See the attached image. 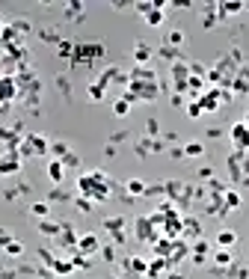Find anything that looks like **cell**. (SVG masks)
Returning a JSON list of instances; mask_svg holds the SVG:
<instances>
[{"mask_svg": "<svg viewBox=\"0 0 249 279\" xmlns=\"http://www.w3.org/2000/svg\"><path fill=\"white\" fill-rule=\"evenodd\" d=\"M134 9H137V12H143V15H149V12L155 9V3H152V0H140V3H134Z\"/></svg>", "mask_w": 249, "mask_h": 279, "instance_id": "e575fe53", "label": "cell"}, {"mask_svg": "<svg viewBox=\"0 0 249 279\" xmlns=\"http://www.w3.org/2000/svg\"><path fill=\"white\" fill-rule=\"evenodd\" d=\"M104 229H107V232H110V235H113V238H116L119 244L125 241V235H122V229H125V217H107V220H104Z\"/></svg>", "mask_w": 249, "mask_h": 279, "instance_id": "ba28073f", "label": "cell"}, {"mask_svg": "<svg viewBox=\"0 0 249 279\" xmlns=\"http://www.w3.org/2000/svg\"><path fill=\"white\" fill-rule=\"evenodd\" d=\"M77 252H83V255H95V252H101L98 238H95V235H80V238H77Z\"/></svg>", "mask_w": 249, "mask_h": 279, "instance_id": "52a82bcc", "label": "cell"}, {"mask_svg": "<svg viewBox=\"0 0 249 279\" xmlns=\"http://www.w3.org/2000/svg\"><path fill=\"white\" fill-rule=\"evenodd\" d=\"M77 193L80 196H86V199H92V202H104L107 196H110V184H107V175L104 172H83L80 178H77Z\"/></svg>", "mask_w": 249, "mask_h": 279, "instance_id": "6da1fadb", "label": "cell"}, {"mask_svg": "<svg viewBox=\"0 0 249 279\" xmlns=\"http://www.w3.org/2000/svg\"><path fill=\"white\" fill-rule=\"evenodd\" d=\"M202 113H205V110H202L199 101H190V104H187V116H190V119H199Z\"/></svg>", "mask_w": 249, "mask_h": 279, "instance_id": "836d02e7", "label": "cell"}, {"mask_svg": "<svg viewBox=\"0 0 249 279\" xmlns=\"http://www.w3.org/2000/svg\"><path fill=\"white\" fill-rule=\"evenodd\" d=\"M243 122H246V125H249V113H246V119H243Z\"/></svg>", "mask_w": 249, "mask_h": 279, "instance_id": "ee69618b", "label": "cell"}, {"mask_svg": "<svg viewBox=\"0 0 249 279\" xmlns=\"http://www.w3.org/2000/svg\"><path fill=\"white\" fill-rule=\"evenodd\" d=\"M6 110H9V104H6V101H0V116H6Z\"/></svg>", "mask_w": 249, "mask_h": 279, "instance_id": "ab89813d", "label": "cell"}, {"mask_svg": "<svg viewBox=\"0 0 249 279\" xmlns=\"http://www.w3.org/2000/svg\"><path fill=\"white\" fill-rule=\"evenodd\" d=\"M128 267H131L134 273H143V276H146V270H149V261H146V258H137V255H134V258H128Z\"/></svg>", "mask_w": 249, "mask_h": 279, "instance_id": "cb8c5ba5", "label": "cell"}, {"mask_svg": "<svg viewBox=\"0 0 249 279\" xmlns=\"http://www.w3.org/2000/svg\"><path fill=\"white\" fill-rule=\"evenodd\" d=\"M9 241H15V238L9 235V229H0V247L6 249V244H9Z\"/></svg>", "mask_w": 249, "mask_h": 279, "instance_id": "d590c367", "label": "cell"}, {"mask_svg": "<svg viewBox=\"0 0 249 279\" xmlns=\"http://www.w3.org/2000/svg\"><path fill=\"white\" fill-rule=\"evenodd\" d=\"M101 258H104V261H113V258H116V249H113V247H104V249H101Z\"/></svg>", "mask_w": 249, "mask_h": 279, "instance_id": "8d00e7d4", "label": "cell"}, {"mask_svg": "<svg viewBox=\"0 0 249 279\" xmlns=\"http://www.w3.org/2000/svg\"><path fill=\"white\" fill-rule=\"evenodd\" d=\"M21 252H24V244H21V241H9V244H6V255H12V258H18Z\"/></svg>", "mask_w": 249, "mask_h": 279, "instance_id": "4dcf8cb0", "label": "cell"}, {"mask_svg": "<svg viewBox=\"0 0 249 279\" xmlns=\"http://www.w3.org/2000/svg\"><path fill=\"white\" fill-rule=\"evenodd\" d=\"M113 113H116L119 119H125V116L131 113V101H125V98H116V101H113Z\"/></svg>", "mask_w": 249, "mask_h": 279, "instance_id": "d4e9b609", "label": "cell"}, {"mask_svg": "<svg viewBox=\"0 0 249 279\" xmlns=\"http://www.w3.org/2000/svg\"><path fill=\"white\" fill-rule=\"evenodd\" d=\"M163 21H166V12H163L160 6H155V9H152V12L146 15V24H149V27H160Z\"/></svg>", "mask_w": 249, "mask_h": 279, "instance_id": "d6986e66", "label": "cell"}, {"mask_svg": "<svg viewBox=\"0 0 249 279\" xmlns=\"http://www.w3.org/2000/svg\"><path fill=\"white\" fill-rule=\"evenodd\" d=\"M184 39H187V36L181 30H172L169 36H166V45H169V48H181V45H184Z\"/></svg>", "mask_w": 249, "mask_h": 279, "instance_id": "4316f807", "label": "cell"}, {"mask_svg": "<svg viewBox=\"0 0 249 279\" xmlns=\"http://www.w3.org/2000/svg\"><path fill=\"white\" fill-rule=\"evenodd\" d=\"M134 60L140 62V65H146V62L152 60V48H149V45H143V42H140V45H137V48H134Z\"/></svg>", "mask_w": 249, "mask_h": 279, "instance_id": "44dd1931", "label": "cell"}, {"mask_svg": "<svg viewBox=\"0 0 249 279\" xmlns=\"http://www.w3.org/2000/svg\"><path fill=\"white\" fill-rule=\"evenodd\" d=\"M199 175H202V178H214V169H211V166H202Z\"/></svg>", "mask_w": 249, "mask_h": 279, "instance_id": "74e56055", "label": "cell"}, {"mask_svg": "<svg viewBox=\"0 0 249 279\" xmlns=\"http://www.w3.org/2000/svg\"><path fill=\"white\" fill-rule=\"evenodd\" d=\"M48 149H51V143H48L42 134H27V137L21 140V146H18V155L33 157V155H45Z\"/></svg>", "mask_w": 249, "mask_h": 279, "instance_id": "7a4b0ae2", "label": "cell"}, {"mask_svg": "<svg viewBox=\"0 0 249 279\" xmlns=\"http://www.w3.org/2000/svg\"><path fill=\"white\" fill-rule=\"evenodd\" d=\"M199 104H202V110H205V113H217L219 104H222V98H219V89H211V92L199 95Z\"/></svg>", "mask_w": 249, "mask_h": 279, "instance_id": "8992f818", "label": "cell"}, {"mask_svg": "<svg viewBox=\"0 0 249 279\" xmlns=\"http://www.w3.org/2000/svg\"><path fill=\"white\" fill-rule=\"evenodd\" d=\"M77 238H80V235H74V229H71V226H62V235H60L62 247H77Z\"/></svg>", "mask_w": 249, "mask_h": 279, "instance_id": "ffe728a7", "label": "cell"}, {"mask_svg": "<svg viewBox=\"0 0 249 279\" xmlns=\"http://www.w3.org/2000/svg\"><path fill=\"white\" fill-rule=\"evenodd\" d=\"M243 187H249V175H246V178H243Z\"/></svg>", "mask_w": 249, "mask_h": 279, "instance_id": "7bdbcfd3", "label": "cell"}, {"mask_svg": "<svg viewBox=\"0 0 249 279\" xmlns=\"http://www.w3.org/2000/svg\"><path fill=\"white\" fill-rule=\"evenodd\" d=\"M208 241H196L193 244V264H205V258H208Z\"/></svg>", "mask_w": 249, "mask_h": 279, "instance_id": "9a60e30c", "label": "cell"}, {"mask_svg": "<svg viewBox=\"0 0 249 279\" xmlns=\"http://www.w3.org/2000/svg\"><path fill=\"white\" fill-rule=\"evenodd\" d=\"M65 15H68L71 21H80V15H83V3H68V6H65Z\"/></svg>", "mask_w": 249, "mask_h": 279, "instance_id": "f546056e", "label": "cell"}, {"mask_svg": "<svg viewBox=\"0 0 249 279\" xmlns=\"http://www.w3.org/2000/svg\"><path fill=\"white\" fill-rule=\"evenodd\" d=\"M228 137H231V146H234V152H249V125L246 122H234L231 125V131H228Z\"/></svg>", "mask_w": 249, "mask_h": 279, "instance_id": "3957f363", "label": "cell"}, {"mask_svg": "<svg viewBox=\"0 0 249 279\" xmlns=\"http://www.w3.org/2000/svg\"><path fill=\"white\" fill-rule=\"evenodd\" d=\"M146 131H149L152 137H155V134H157V122H155V119H149V125H146Z\"/></svg>", "mask_w": 249, "mask_h": 279, "instance_id": "f35d334b", "label": "cell"}, {"mask_svg": "<svg viewBox=\"0 0 249 279\" xmlns=\"http://www.w3.org/2000/svg\"><path fill=\"white\" fill-rule=\"evenodd\" d=\"M0 279H15V273H0Z\"/></svg>", "mask_w": 249, "mask_h": 279, "instance_id": "b9f144b4", "label": "cell"}, {"mask_svg": "<svg viewBox=\"0 0 249 279\" xmlns=\"http://www.w3.org/2000/svg\"><path fill=\"white\" fill-rule=\"evenodd\" d=\"M181 229H184L187 238H199V223L196 220H181Z\"/></svg>", "mask_w": 249, "mask_h": 279, "instance_id": "f1b7e54d", "label": "cell"}, {"mask_svg": "<svg viewBox=\"0 0 249 279\" xmlns=\"http://www.w3.org/2000/svg\"><path fill=\"white\" fill-rule=\"evenodd\" d=\"M137 238L140 241H152V220L149 217L137 220Z\"/></svg>", "mask_w": 249, "mask_h": 279, "instance_id": "ac0fdd59", "label": "cell"}, {"mask_svg": "<svg viewBox=\"0 0 249 279\" xmlns=\"http://www.w3.org/2000/svg\"><path fill=\"white\" fill-rule=\"evenodd\" d=\"M21 169V155L18 152H6L0 157V175H15Z\"/></svg>", "mask_w": 249, "mask_h": 279, "instance_id": "5b68a950", "label": "cell"}, {"mask_svg": "<svg viewBox=\"0 0 249 279\" xmlns=\"http://www.w3.org/2000/svg\"><path fill=\"white\" fill-rule=\"evenodd\" d=\"M30 214L36 220H48V217H51V202H33V205H30Z\"/></svg>", "mask_w": 249, "mask_h": 279, "instance_id": "2e32d148", "label": "cell"}, {"mask_svg": "<svg viewBox=\"0 0 249 279\" xmlns=\"http://www.w3.org/2000/svg\"><path fill=\"white\" fill-rule=\"evenodd\" d=\"M125 190H128V196H143V193H149V187L143 178H128L125 181Z\"/></svg>", "mask_w": 249, "mask_h": 279, "instance_id": "5bb4252c", "label": "cell"}, {"mask_svg": "<svg viewBox=\"0 0 249 279\" xmlns=\"http://www.w3.org/2000/svg\"><path fill=\"white\" fill-rule=\"evenodd\" d=\"M39 232L48 235V238H54V235H60L62 232V226L60 223H54V220H39Z\"/></svg>", "mask_w": 249, "mask_h": 279, "instance_id": "e0dca14e", "label": "cell"}, {"mask_svg": "<svg viewBox=\"0 0 249 279\" xmlns=\"http://www.w3.org/2000/svg\"><path fill=\"white\" fill-rule=\"evenodd\" d=\"M166 267H169V261L157 255L155 261L149 264V270H146V279H157V276H160V273H166Z\"/></svg>", "mask_w": 249, "mask_h": 279, "instance_id": "7c38bea8", "label": "cell"}, {"mask_svg": "<svg viewBox=\"0 0 249 279\" xmlns=\"http://www.w3.org/2000/svg\"><path fill=\"white\" fill-rule=\"evenodd\" d=\"M51 267H54V273H62V276L74 270V264H71V258H54V264H51Z\"/></svg>", "mask_w": 249, "mask_h": 279, "instance_id": "7402d4cb", "label": "cell"}, {"mask_svg": "<svg viewBox=\"0 0 249 279\" xmlns=\"http://www.w3.org/2000/svg\"><path fill=\"white\" fill-rule=\"evenodd\" d=\"M205 155V146L202 143H187L184 146V157H202Z\"/></svg>", "mask_w": 249, "mask_h": 279, "instance_id": "484cf974", "label": "cell"}, {"mask_svg": "<svg viewBox=\"0 0 249 279\" xmlns=\"http://www.w3.org/2000/svg\"><path fill=\"white\" fill-rule=\"evenodd\" d=\"M51 155H54V160H62V157L68 155V146L65 143H54L51 146Z\"/></svg>", "mask_w": 249, "mask_h": 279, "instance_id": "d6a6232c", "label": "cell"}, {"mask_svg": "<svg viewBox=\"0 0 249 279\" xmlns=\"http://www.w3.org/2000/svg\"><path fill=\"white\" fill-rule=\"evenodd\" d=\"M222 208L225 211H237L240 208V193L237 190H225L222 193Z\"/></svg>", "mask_w": 249, "mask_h": 279, "instance_id": "4fadbf2b", "label": "cell"}, {"mask_svg": "<svg viewBox=\"0 0 249 279\" xmlns=\"http://www.w3.org/2000/svg\"><path fill=\"white\" fill-rule=\"evenodd\" d=\"M15 95H18V80H15V77H9V74H0V101L12 104V101H15Z\"/></svg>", "mask_w": 249, "mask_h": 279, "instance_id": "277c9868", "label": "cell"}, {"mask_svg": "<svg viewBox=\"0 0 249 279\" xmlns=\"http://www.w3.org/2000/svg\"><path fill=\"white\" fill-rule=\"evenodd\" d=\"M74 205H77V211H83V214H89V211H92V199H86V196H77V199H74Z\"/></svg>", "mask_w": 249, "mask_h": 279, "instance_id": "1f68e13d", "label": "cell"}, {"mask_svg": "<svg viewBox=\"0 0 249 279\" xmlns=\"http://www.w3.org/2000/svg\"><path fill=\"white\" fill-rule=\"evenodd\" d=\"M48 178L54 184H62L65 181V163L62 160H48Z\"/></svg>", "mask_w": 249, "mask_h": 279, "instance_id": "9c48e42d", "label": "cell"}, {"mask_svg": "<svg viewBox=\"0 0 249 279\" xmlns=\"http://www.w3.org/2000/svg\"><path fill=\"white\" fill-rule=\"evenodd\" d=\"M166 279H184V276H181L178 270H172V273H169V276H166Z\"/></svg>", "mask_w": 249, "mask_h": 279, "instance_id": "60d3db41", "label": "cell"}, {"mask_svg": "<svg viewBox=\"0 0 249 279\" xmlns=\"http://www.w3.org/2000/svg\"><path fill=\"white\" fill-rule=\"evenodd\" d=\"M234 244H237V232H234V229H222L217 235V247L219 249H231Z\"/></svg>", "mask_w": 249, "mask_h": 279, "instance_id": "30bf717a", "label": "cell"}, {"mask_svg": "<svg viewBox=\"0 0 249 279\" xmlns=\"http://www.w3.org/2000/svg\"><path fill=\"white\" fill-rule=\"evenodd\" d=\"M0 30H3V21H0Z\"/></svg>", "mask_w": 249, "mask_h": 279, "instance_id": "f6af8a7d", "label": "cell"}, {"mask_svg": "<svg viewBox=\"0 0 249 279\" xmlns=\"http://www.w3.org/2000/svg\"><path fill=\"white\" fill-rule=\"evenodd\" d=\"M231 264H234V255H231V249H217V252H214V267L225 270V267H231Z\"/></svg>", "mask_w": 249, "mask_h": 279, "instance_id": "8fae6325", "label": "cell"}, {"mask_svg": "<svg viewBox=\"0 0 249 279\" xmlns=\"http://www.w3.org/2000/svg\"><path fill=\"white\" fill-rule=\"evenodd\" d=\"M89 101H104V83L101 80L89 83Z\"/></svg>", "mask_w": 249, "mask_h": 279, "instance_id": "83f0119b", "label": "cell"}, {"mask_svg": "<svg viewBox=\"0 0 249 279\" xmlns=\"http://www.w3.org/2000/svg\"><path fill=\"white\" fill-rule=\"evenodd\" d=\"M57 54H60L62 60L71 62V57H74V42H68V39H62L60 45H57Z\"/></svg>", "mask_w": 249, "mask_h": 279, "instance_id": "603a6c76", "label": "cell"}]
</instances>
